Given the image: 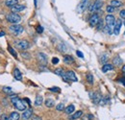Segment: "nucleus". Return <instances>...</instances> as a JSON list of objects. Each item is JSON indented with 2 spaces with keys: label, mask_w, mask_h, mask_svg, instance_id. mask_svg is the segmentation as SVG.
I'll return each instance as SVG.
<instances>
[{
  "label": "nucleus",
  "mask_w": 125,
  "mask_h": 120,
  "mask_svg": "<svg viewBox=\"0 0 125 120\" xmlns=\"http://www.w3.org/2000/svg\"><path fill=\"white\" fill-rule=\"evenodd\" d=\"M121 20H117V22H116V25H115V27H114V34L116 35V36H117L118 34H119V31H120V28H121Z\"/></svg>",
  "instance_id": "14"
},
{
  "label": "nucleus",
  "mask_w": 125,
  "mask_h": 120,
  "mask_svg": "<svg viewBox=\"0 0 125 120\" xmlns=\"http://www.w3.org/2000/svg\"><path fill=\"white\" fill-rule=\"evenodd\" d=\"M21 56H22L24 59H30V58H31V56H30V54H29L28 52H22V53H21Z\"/></svg>",
  "instance_id": "36"
},
{
  "label": "nucleus",
  "mask_w": 125,
  "mask_h": 120,
  "mask_svg": "<svg viewBox=\"0 0 125 120\" xmlns=\"http://www.w3.org/2000/svg\"><path fill=\"white\" fill-rule=\"evenodd\" d=\"M113 62H114V64H115V65H119V64L122 63V60H121L119 57H117V58H115V59L113 60Z\"/></svg>",
  "instance_id": "28"
},
{
  "label": "nucleus",
  "mask_w": 125,
  "mask_h": 120,
  "mask_svg": "<svg viewBox=\"0 0 125 120\" xmlns=\"http://www.w3.org/2000/svg\"><path fill=\"white\" fill-rule=\"evenodd\" d=\"M122 5V3L118 0H112L111 1V6H113L114 8H117V7H120Z\"/></svg>",
  "instance_id": "24"
},
{
  "label": "nucleus",
  "mask_w": 125,
  "mask_h": 120,
  "mask_svg": "<svg viewBox=\"0 0 125 120\" xmlns=\"http://www.w3.org/2000/svg\"><path fill=\"white\" fill-rule=\"evenodd\" d=\"M32 120H42V119L39 115H32Z\"/></svg>",
  "instance_id": "39"
},
{
  "label": "nucleus",
  "mask_w": 125,
  "mask_h": 120,
  "mask_svg": "<svg viewBox=\"0 0 125 120\" xmlns=\"http://www.w3.org/2000/svg\"><path fill=\"white\" fill-rule=\"evenodd\" d=\"M65 75H66V77H67V81H72V82H77V81H78V79H77V77H76L75 73L73 71H71V70L67 71Z\"/></svg>",
  "instance_id": "8"
},
{
  "label": "nucleus",
  "mask_w": 125,
  "mask_h": 120,
  "mask_svg": "<svg viewBox=\"0 0 125 120\" xmlns=\"http://www.w3.org/2000/svg\"><path fill=\"white\" fill-rule=\"evenodd\" d=\"M76 54H77L78 57H80V58H82V59L84 58V54H83L81 51H76Z\"/></svg>",
  "instance_id": "41"
},
{
  "label": "nucleus",
  "mask_w": 125,
  "mask_h": 120,
  "mask_svg": "<svg viewBox=\"0 0 125 120\" xmlns=\"http://www.w3.org/2000/svg\"><path fill=\"white\" fill-rule=\"evenodd\" d=\"M65 73H66V72L64 71L63 68H57V69L55 70V74L58 75V76H61V77H63V76L65 75Z\"/></svg>",
  "instance_id": "27"
},
{
  "label": "nucleus",
  "mask_w": 125,
  "mask_h": 120,
  "mask_svg": "<svg viewBox=\"0 0 125 120\" xmlns=\"http://www.w3.org/2000/svg\"><path fill=\"white\" fill-rule=\"evenodd\" d=\"M58 63H59V59H58V58L55 57V58L52 59V64H57Z\"/></svg>",
  "instance_id": "40"
},
{
  "label": "nucleus",
  "mask_w": 125,
  "mask_h": 120,
  "mask_svg": "<svg viewBox=\"0 0 125 120\" xmlns=\"http://www.w3.org/2000/svg\"><path fill=\"white\" fill-rule=\"evenodd\" d=\"M9 30H10V32H11L13 35L18 36V35H20V34L23 32L24 29H23V27H22L21 25H18V24H13V25L10 26Z\"/></svg>",
  "instance_id": "3"
},
{
  "label": "nucleus",
  "mask_w": 125,
  "mask_h": 120,
  "mask_svg": "<svg viewBox=\"0 0 125 120\" xmlns=\"http://www.w3.org/2000/svg\"><path fill=\"white\" fill-rule=\"evenodd\" d=\"M88 5H89V0H81V2L78 5V8H77L78 12L79 13L84 12L86 10V8L88 7Z\"/></svg>",
  "instance_id": "9"
},
{
  "label": "nucleus",
  "mask_w": 125,
  "mask_h": 120,
  "mask_svg": "<svg viewBox=\"0 0 125 120\" xmlns=\"http://www.w3.org/2000/svg\"><path fill=\"white\" fill-rule=\"evenodd\" d=\"M124 25H125V20H124Z\"/></svg>",
  "instance_id": "48"
},
{
  "label": "nucleus",
  "mask_w": 125,
  "mask_h": 120,
  "mask_svg": "<svg viewBox=\"0 0 125 120\" xmlns=\"http://www.w3.org/2000/svg\"><path fill=\"white\" fill-rule=\"evenodd\" d=\"M36 30H37V32H38L39 34H42V33L43 32V28H42V26H41V25H39Z\"/></svg>",
  "instance_id": "37"
},
{
  "label": "nucleus",
  "mask_w": 125,
  "mask_h": 120,
  "mask_svg": "<svg viewBox=\"0 0 125 120\" xmlns=\"http://www.w3.org/2000/svg\"><path fill=\"white\" fill-rule=\"evenodd\" d=\"M13 75H14V77H15L16 80H17V81H21L22 80V74H21V72L19 71L18 68H15L14 69Z\"/></svg>",
  "instance_id": "13"
},
{
  "label": "nucleus",
  "mask_w": 125,
  "mask_h": 120,
  "mask_svg": "<svg viewBox=\"0 0 125 120\" xmlns=\"http://www.w3.org/2000/svg\"><path fill=\"white\" fill-rule=\"evenodd\" d=\"M74 110H75L74 105H69V106H67V107L65 109V112H66L67 114H71V113L74 112Z\"/></svg>",
  "instance_id": "18"
},
{
  "label": "nucleus",
  "mask_w": 125,
  "mask_h": 120,
  "mask_svg": "<svg viewBox=\"0 0 125 120\" xmlns=\"http://www.w3.org/2000/svg\"><path fill=\"white\" fill-rule=\"evenodd\" d=\"M23 100H24L25 102H27V103H28V105H29V106L31 105V101H30V100H29L28 98H25V99H23Z\"/></svg>",
  "instance_id": "43"
},
{
  "label": "nucleus",
  "mask_w": 125,
  "mask_h": 120,
  "mask_svg": "<svg viewBox=\"0 0 125 120\" xmlns=\"http://www.w3.org/2000/svg\"><path fill=\"white\" fill-rule=\"evenodd\" d=\"M121 70H122V72L125 74V65H123V66H122V69H121Z\"/></svg>",
  "instance_id": "46"
},
{
  "label": "nucleus",
  "mask_w": 125,
  "mask_h": 120,
  "mask_svg": "<svg viewBox=\"0 0 125 120\" xmlns=\"http://www.w3.org/2000/svg\"><path fill=\"white\" fill-rule=\"evenodd\" d=\"M106 11H107L108 13L112 14V13H114V12H115V8H114L113 6H111V5H109V6H107V8H106Z\"/></svg>",
  "instance_id": "35"
},
{
  "label": "nucleus",
  "mask_w": 125,
  "mask_h": 120,
  "mask_svg": "<svg viewBox=\"0 0 125 120\" xmlns=\"http://www.w3.org/2000/svg\"><path fill=\"white\" fill-rule=\"evenodd\" d=\"M49 90L52 91V92H60V91H61V88H58V87H52V88H49Z\"/></svg>",
  "instance_id": "34"
},
{
  "label": "nucleus",
  "mask_w": 125,
  "mask_h": 120,
  "mask_svg": "<svg viewBox=\"0 0 125 120\" xmlns=\"http://www.w3.org/2000/svg\"><path fill=\"white\" fill-rule=\"evenodd\" d=\"M11 102L14 104V106H15V108L17 110H18V111H25L26 105H25L24 100L19 99L17 96H13L11 98Z\"/></svg>",
  "instance_id": "1"
},
{
  "label": "nucleus",
  "mask_w": 125,
  "mask_h": 120,
  "mask_svg": "<svg viewBox=\"0 0 125 120\" xmlns=\"http://www.w3.org/2000/svg\"><path fill=\"white\" fill-rule=\"evenodd\" d=\"M100 62L102 63V64H106L107 62H108V55H106V54H104V55H102L101 56V58H100Z\"/></svg>",
  "instance_id": "29"
},
{
  "label": "nucleus",
  "mask_w": 125,
  "mask_h": 120,
  "mask_svg": "<svg viewBox=\"0 0 125 120\" xmlns=\"http://www.w3.org/2000/svg\"><path fill=\"white\" fill-rule=\"evenodd\" d=\"M100 17L99 16L97 15V14H93L91 17H90V25L92 26V27H95L97 23H98V21H99Z\"/></svg>",
  "instance_id": "7"
},
{
  "label": "nucleus",
  "mask_w": 125,
  "mask_h": 120,
  "mask_svg": "<svg viewBox=\"0 0 125 120\" xmlns=\"http://www.w3.org/2000/svg\"><path fill=\"white\" fill-rule=\"evenodd\" d=\"M119 16L121 18H125V10H122V11L119 12Z\"/></svg>",
  "instance_id": "38"
},
{
  "label": "nucleus",
  "mask_w": 125,
  "mask_h": 120,
  "mask_svg": "<svg viewBox=\"0 0 125 120\" xmlns=\"http://www.w3.org/2000/svg\"><path fill=\"white\" fill-rule=\"evenodd\" d=\"M113 69H114V65H113V64H105L102 66V71L104 72V73H106V72H108V71H111V70H113Z\"/></svg>",
  "instance_id": "16"
},
{
  "label": "nucleus",
  "mask_w": 125,
  "mask_h": 120,
  "mask_svg": "<svg viewBox=\"0 0 125 120\" xmlns=\"http://www.w3.org/2000/svg\"><path fill=\"white\" fill-rule=\"evenodd\" d=\"M33 115V111L32 109H28V110H25L24 112L22 113V119L28 120L29 118H31Z\"/></svg>",
  "instance_id": "11"
},
{
  "label": "nucleus",
  "mask_w": 125,
  "mask_h": 120,
  "mask_svg": "<svg viewBox=\"0 0 125 120\" xmlns=\"http://www.w3.org/2000/svg\"><path fill=\"white\" fill-rule=\"evenodd\" d=\"M0 120H9V117L6 114H2L1 117H0Z\"/></svg>",
  "instance_id": "42"
},
{
  "label": "nucleus",
  "mask_w": 125,
  "mask_h": 120,
  "mask_svg": "<svg viewBox=\"0 0 125 120\" xmlns=\"http://www.w3.org/2000/svg\"><path fill=\"white\" fill-rule=\"evenodd\" d=\"M17 3H18V0H6V2H5V5H6L7 7H10V8H12V7L16 6Z\"/></svg>",
  "instance_id": "19"
},
{
  "label": "nucleus",
  "mask_w": 125,
  "mask_h": 120,
  "mask_svg": "<svg viewBox=\"0 0 125 120\" xmlns=\"http://www.w3.org/2000/svg\"><path fill=\"white\" fill-rule=\"evenodd\" d=\"M90 96L93 100V103H95V104H100L101 100L103 99L100 93H90Z\"/></svg>",
  "instance_id": "10"
},
{
  "label": "nucleus",
  "mask_w": 125,
  "mask_h": 120,
  "mask_svg": "<svg viewBox=\"0 0 125 120\" xmlns=\"http://www.w3.org/2000/svg\"><path fill=\"white\" fill-rule=\"evenodd\" d=\"M104 30H105V32H106L107 34H109V35H112V34L114 33V30H113L112 28H110L109 26H106V27H104Z\"/></svg>",
  "instance_id": "31"
},
{
  "label": "nucleus",
  "mask_w": 125,
  "mask_h": 120,
  "mask_svg": "<svg viewBox=\"0 0 125 120\" xmlns=\"http://www.w3.org/2000/svg\"><path fill=\"white\" fill-rule=\"evenodd\" d=\"M2 90H3V92H5V93H7V94H13V93H14V92H13V88H10V87H3Z\"/></svg>",
  "instance_id": "25"
},
{
  "label": "nucleus",
  "mask_w": 125,
  "mask_h": 120,
  "mask_svg": "<svg viewBox=\"0 0 125 120\" xmlns=\"http://www.w3.org/2000/svg\"><path fill=\"white\" fill-rule=\"evenodd\" d=\"M64 62H65L66 64H72V63L74 62V59H73L71 56H69V55H66V56L64 57Z\"/></svg>",
  "instance_id": "21"
},
{
  "label": "nucleus",
  "mask_w": 125,
  "mask_h": 120,
  "mask_svg": "<svg viewBox=\"0 0 125 120\" xmlns=\"http://www.w3.org/2000/svg\"><path fill=\"white\" fill-rule=\"evenodd\" d=\"M105 20H106V24H107V26H109L110 28H112V29L114 30V27H115L116 22H117L116 17H115L113 15H108V16H106Z\"/></svg>",
  "instance_id": "4"
},
{
  "label": "nucleus",
  "mask_w": 125,
  "mask_h": 120,
  "mask_svg": "<svg viewBox=\"0 0 125 120\" xmlns=\"http://www.w3.org/2000/svg\"><path fill=\"white\" fill-rule=\"evenodd\" d=\"M96 28H97V30H101L102 28H104V24H103V20L102 19H99L98 23L96 25Z\"/></svg>",
  "instance_id": "33"
},
{
  "label": "nucleus",
  "mask_w": 125,
  "mask_h": 120,
  "mask_svg": "<svg viewBox=\"0 0 125 120\" xmlns=\"http://www.w3.org/2000/svg\"><path fill=\"white\" fill-rule=\"evenodd\" d=\"M38 59L42 63V64H46V63H47V57H46V55H44L43 53H39L38 54Z\"/></svg>",
  "instance_id": "15"
},
{
  "label": "nucleus",
  "mask_w": 125,
  "mask_h": 120,
  "mask_svg": "<svg viewBox=\"0 0 125 120\" xmlns=\"http://www.w3.org/2000/svg\"><path fill=\"white\" fill-rule=\"evenodd\" d=\"M7 21L12 24H18L21 21V17L19 15L16 14V13H10L9 15H7L6 16Z\"/></svg>",
  "instance_id": "2"
},
{
  "label": "nucleus",
  "mask_w": 125,
  "mask_h": 120,
  "mask_svg": "<svg viewBox=\"0 0 125 120\" xmlns=\"http://www.w3.org/2000/svg\"><path fill=\"white\" fill-rule=\"evenodd\" d=\"M12 9V11H13V13H19V12H21V11H23L25 9V6L24 5H20V4H17L16 6H14V7H12L11 8Z\"/></svg>",
  "instance_id": "12"
},
{
  "label": "nucleus",
  "mask_w": 125,
  "mask_h": 120,
  "mask_svg": "<svg viewBox=\"0 0 125 120\" xmlns=\"http://www.w3.org/2000/svg\"><path fill=\"white\" fill-rule=\"evenodd\" d=\"M15 43H16V46L18 48V49H20V50H26L27 48L29 47V42L27 40H21L16 41Z\"/></svg>",
  "instance_id": "5"
},
{
  "label": "nucleus",
  "mask_w": 125,
  "mask_h": 120,
  "mask_svg": "<svg viewBox=\"0 0 125 120\" xmlns=\"http://www.w3.org/2000/svg\"><path fill=\"white\" fill-rule=\"evenodd\" d=\"M19 117H20V115H19L18 112H13L11 113V115L9 116V120H19Z\"/></svg>",
  "instance_id": "20"
},
{
  "label": "nucleus",
  "mask_w": 125,
  "mask_h": 120,
  "mask_svg": "<svg viewBox=\"0 0 125 120\" xmlns=\"http://www.w3.org/2000/svg\"><path fill=\"white\" fill-rule=\"evenodd\" d=\"M45 106H46L47 108H53V107L55 106L54 100H52V99H47V100H45Z\"/></svg>",
  "instance_id": "23"
},
{
  "label": "nucleus",
  "mask_w": 125,
  "mask_h": 120,
  "mask_svg": "<svg viewBox=\"0 0 125 120\" xmlns=\"http://www.w3.org/2000/svg\"><path fill=\"white\" fill-rule=\"evenodd\" d=\"M34 1H35V6L37 7V0H34Z\"/></svg>",
  "instance_id": "47"
},
{
  "label": "nucleus",
  "mask_w": 125,
  "mask_h": 120,
  "mask_svg": "<svg viewBox=\"0 0 125 120\" xmlns=\"http://www.w3.org/2000/svg\"><path fill=\"white\" fill-rule=\"evenodd\" d=\"M3 36H5V33L4 32H0V37H3Z\"/></svg>",
  "instance_id": "45"
},
{
  "label": "nucleus",
  "mask_w": 125,
  "mask_h": 120,
  "mask_svg": "<svg viewBox=\"0 0 125 120\" xmlns=\"http://www.w3.org/2000/svg\"><path fill=\"white\" fill-rule=\"evenodd\" d=\"M8 50H9V52H10V53H11V54L16 58V59L17 58V52L14 50V48H12L11 46H9V47H8Z\"/></svg>",
  "instance_id": "30"
},
{
  "label": "nucleus",
  "mask_w": 125,
  "mask_h": 120,
  "mask_svg": "<svg viewBox=\"0 0 125 120\" xmlns=\"http://www.w3.org/2000/svg\"><path fill=\"white\" fill-rule=\"evenodd\" d=\"M56 109H57V111H59V112H62V111H65V105L64 104H58L57 106H56Z\"/></svg>",
  "instance_id": "32"
},
{
  "label": "nucleus",
  "mask_w": 125,
  "mask_h": 120,
  "mask_svg": "<svg viewBox=\"0 0 125 120\" xmlns=\"http://www.w3.org/2000/svg\"><path fill=\"white\" fill-rule=\"evenodd\" d=\"M87 81L91 85L93 84V76H92V74H91V73H88L87 74Z\"/></svg>",
  "instance_id": "26"
},
{
  "label": "nucleus",
  "mask_w": 125,
  "mask_h": 120,
  "mask_svg": "<svg viewBox=\"0 0 125 120\" xmlns=\"http://www.w3.org/2000/svg\"><path fill=\"white\" fill-rule=\"evenodd\" d=\"M82 114H83V112H82V111H78V112H73V114L69 117V119L70 120L78 119V118H80V117L82 116Z\"/></svg>",
  "instance_id": "17"
},
{
  "label": "nucleus",
  "mask_w": 125,
  "mask_h": 120,
  "mask_svg": "<svg viewBox=\"0 0 125 120\" xmlns=\"http://www.w3.org/2000/svg\"><path fill=\"white\" fill-rule=\"evenodd\" d=\"M42 102H43V98H42V96L41 95H38L36 97V100H35V105L36 106H42Z\"/></svg>",
  "instance_id": "22"
},
{
  "label": "nucleus",
  "mask_w": 125,
  "mask_h": 120,
  "mask_svg": "<svg viewBox=\"0 0 125 120\" xmlns=\"http://www.w3.org/2000/svg\"><path fill=\"white\" fill-rule=\"evenodd\" d=\"M120 82L125 86V78H121V79H120Z\"/></svg>",
  "instance_id": "44"
},
{
  "label": "nucleus",
  "mask_w": 125,
  "mask_h": 120,
  "mask_svg": "<svg viewBox=\"0 0 125 120\" xmlns=\"http://www.w3.org/2000/svg\"><path fill=\"white\" fill-rule=\"evenodd\" d=\"M102 5H103L102 0H95V2L92 5H91L89 9H90L91 12H95V11H98L99 10L100 8L102 7Z\"/></svg>",
  "instance_id": "6"
}]
</instances>
